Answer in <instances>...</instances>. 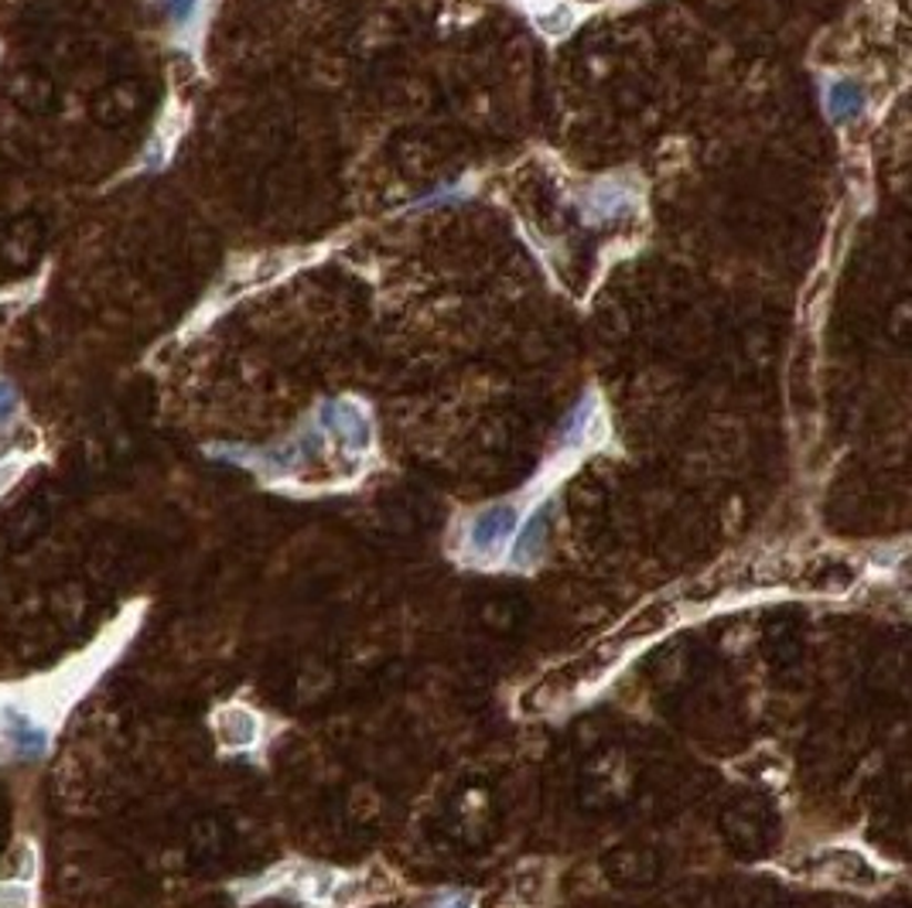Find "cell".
Segmentation results:
<instances>
[{"instance_id": "6da1fadb", "label": "cell", "mask_w": 912, "mask_h": 908, "mask_svg": "<svg viewBox=\"0 0 912 908\" xmlns=\"http://www.w3.org/2000/svg\"><path fill=\"white\" fill-rule=\"evenodd\" d=\"M524 520V505L520 502H493L486 509H479L465 526L462 536V550L479 564H489L496 557H502L512 536H517V526Z\"/></svg>"}, {"instance_id": "7a4b0ae2", "label": "cell", "mask_w": 912, "mask_h": 908, "mask_svg": "<svg viewBox=\"0 0 912 908\" xmlns=\"http://www.w3.org/2000/svg\"><path fill=\"white\" fill-rule=\"evenodd\" d=\"M550 540V502H540L530 509L517 526V536L509 543V564L512 567H533Z\"/></svg>"}, {"instance_id": "3957f363", "label": "cell", "mask_w": 912, "mask_h": 908, "mask_svg": "<svg viewBox=\"0 0 912 908\" xmlns=\"http://www.w3.org/2000/svg\"><path fill=\"white\" fill-rule=\"evenodd\" d=\"M0 738L8 744H14V752L24 755V759H42L45 748H49V731L38 724L28 710L8 703L0 710Z\"/></svg>"}, {"instance_id": "277c9868", "label": "cell", "mask_w": 912, "mask_h": 908, "mask_svg": "<svg viewBox=\"0 0 912 908\" xmlns=\"http://www.w3.org/2000/svg\"><path fill=\"white\" fill-rule=\"evenodd\" d=\"M322 427H329L335 438L349 448V451H366L373 434H370V420L355 404H325L322 410Z\"/></svg>"}, {"instance_id": "5b68a950", "label": "cell", "mask_w": 912, "mask_h": 908, "mask_svg": "<svg viewBox=\"0 0 912 908\" xmlns=\"http://www.w3.org/2000/svg\"><path fill=\"white\" fill-rule=\"evenodd\" d=\"M823 106H827V116L835 124H851L864 113L868 93H864L861 83H854V79H830L827 90H823Z\"/></svg>"}, {"instance_id": "8992f818", "label": "cell", "mask_w": 912, "mask_h": 908, "mask_svg": "<svg viewBox=\"0 0 912 908\" xmlns=\"http://www.w3.org/2000/svg\"><path fill=\"white\" fill-rule=\"evenodd\" d=\"M216 734L226 748H232V752H240V748H250L257 744L260 738V721L253 710L247 707H226L216 714Z\"/></svg>"}, {"instance_id": "52a82bcc", "label": "cell", "mask_w": 912, "mask_h": 908, "mask_svg": "<svg viewBox=\"0 0 912 908\" xmlns=\"http://www.w3.org/2000/svg\"><path fill=\"white\" fill-rule=\"evenodd\" d=\"M599 407H594V397H584L564 420L561 427V448L564 451H581L594 441V434H599Z\"/></svg>"}, {"instance_id": "ba28073f", "label": "cell", "mask_w": 912, "mask_h": 908, "mask_svg": "<svg viewBox=\"0 0 912 908\" xmlns=\"http://www.w3.org/2000/svg\"><path fill=\"white\" fill-rule=\"evenodd\" d=\"M34 872H38V857H34V847L31 844H14L11 847V854H8V864H4V878L8 881H18V885H24V881H31L34 878Z\"/></svg>"}, {"instance_id": "9c48e42d", "label": "cell", "mask_w": 912, "mask_h": 908, "mask_svg": "<svg viewBox=\"0 0 912 908\" xmlns=\"http://www.w3.org/2000/svg\"><path fill=\"white\" fill-rule=\"evenodd\" d=\"M571 24H574V11H571L568 4H558V8H550V11H540V14H537V28H540L543 34H550V38L564 34Z\"/></svg>"}, {"instance_id": "30bf717a", "label": "cell", "mask_w": 912, "mask_h": 908, "mask_svg": "<svg viewBox=\"0 0 912 908\" xmlns=\"http://www.w3.org/2000/svg\"><path fill=\"white\" fill-rule=\"evenodd\" d=\"M165 14L172 18L175 28H188L195 18H198V8H203V0H162Z\"/></svg>"}, {"instance_id": "8fae6325", "label": "cell", "mask_w": 912, "mask_h": 908, "mask_svg": "<svg viewBox=\"0 0 912 908\" xmlns=\"http://www.w3.org/2000/svg\"><path fill=\"white\" fill-rule=\"evenodd\" d=\"M21 410V397H18V389L8 383V379H0V430H4Z\"/></svg>"}, {"instance_id": "7c38bea8", "label": "cell", "mask_w": 912, "mask_h": 908, "mask_svg": "<svg viewBox=\"0 0 912 908\" xmlns=\"http://www.w3.org/2000/svg\"><path fill=\"white\" fill-rule=\"evenodd\" d=\"M0 908H31V888L18 881L0 885Z\"/></svg>"}, {"instance_id": "4fadbf2b", "label": "cell", "mask_w": 912, "mask_h": 908, "mask_svg": "<svg viewBox=\"0 0 912 908\" xmlns=\"http://www.w3.org/2000/svg\"><path fill=\"white\" fill-rule=\"evenodd\" d=\"M21 458H8V461H0V492H8L14 482H18V476H21Z\"/></svg>"}]
</instances>
